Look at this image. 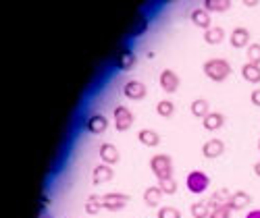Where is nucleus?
Masks as SVG:
<instances>
[{
  "label": "nucleus",
  "mask_w": 260,
  "mask_h": 218,
  "mask_svg": "<svg viewBox=\"0 0 260 218\" xmlns=\"http://www.w3.org/2000/svg\"><path fill=\"white\" fill-rule=\"evenodd\" d=\"M204 75L212 81H225L231 75V64L225 58H210L204 62Z\"/></svg>",
  "instance_id": "f257e3e1"
},
{
  "label": "nucleus",
  "mask_w": 260,
  "mask_h": 218,
  "mask_svg": "<svg viewBox=\"0 0 260 218\" xmlns=\"http://www.w3.org/2000/svg\"><path fill=\"white\" fill-rule=\"evenodd\" d=\"M150 168L160 179H173V158L167 154H156L150 158Z\"/></svg>",
  "instance_id": "f03ea898"
},
{
  "label": "nucleus",
  "mask_w": 260,
  "mask_h": 218,
  "mask_svg": "<svg viewBox=\"0 0 260 218\" xmlns=\"http://www.w3.org/2000/svg\"><path fill=\"white\" fill-rule=\"evenodd\" d=\"M185 185H187V189H189L191 193L200 195V193H204V191L208 189L210 177H208L204 170H191V172L187 174V179H185Z\"/></svg>",
  "instance_id": "7ed1b4c3"
},
{
  "label": "nucleus",
  "mask_w": 260,
  "mask_h": 218,
  "mask_svg": "<svg viewBox=\"0 0 260 218\" xmlns=\"http://www.w3.org/2000/svg\"><path fill=\"white\" fill-rule=\"evenodd\" d=\"M100 202H102V208L104 210H111V212H117V210H123L127 204H129V195L127 193H106V195H100Z\"/></svg>",
  "instance_id": "20e7f679"
},
{
  "label": "nucleus",
  "mask_w": 260,
  "mask_h": 218,
  "mask_svg": "<svg viewBox=\"0 0 260 218\" xmlns=\"http://www.w3.org/2000/svg\"><path fill=\"white\" fill-rule=\"evenodd\" d=\"M113 121H115V129L119 133H123V131H127L134 125V113L129 111L127 106H117L113 113Z\"/></svg>",
  "instance_id": "39448f33"
},
{
  "label": "nucleus",
  "mask_w": 260,
  "mask_h": 218,
  "mask_svg": "<svg viewBox=\"0 0 260 218\" xmlns=\"http://www.w3.org/2000/svg\"><path fill=\"white\" fill-rule=\"evenodd\" d=\"M123 96L129 98V100H144L148 96V87L144 81H138V79H132L123 85Z\"/></svg>",
  "instance_id": "423d86ee"
},
{
  "label": "nucleus",
  "mask_w": 260,
  "mask_h": 218,
  "mask_svg": "<svg viewBox=\"0 0 260 218\" xmlns=\"http://www.w3.org/2000/svg\"><path fill=\"white\" fill-rule=\"evenodd\" d=\"M160 87L167 94H175L179 90V75L171 69H165L160 73Z\"/></svg>",
  "instance_id": "0eeeda50"
},
{
  "label": "nucleus",
  "mask_w": 260,
  "mask_h": 218,
  "mask_svg": "<svg viewBox=\"0 0 260 218\" xmlns=\"http://www.w3.org/2000/svg\"><path fill=\"white\" fill-rule=\"evenodd\" d=\"M85 129H88L92 135H100V133H104V131L108 129V119L104 115L96 113V115L88 117V121H85Z\"/></svg>",
  "instance_id": "6e6552de"
},
{
  "label": "nucleus",
  "mask_w": 260,
  "mask_h": 218,
  "mask_svg": "<svg viewBox=\"0 0 260 218\" xmlns=\"http://www.w3.org/2000/svg\"><path fill=\"white\" fill-rule=\"evenodd\" d=\"M113 177H115V170H113V166L102 162V164H98V166L94 168V172H92V183H94V185L108 183V181H113Z\"/></svg>",
  "instance_id": "1a4fd4ad"
},
{
  "label": "nucleus",
  "mask_w": 260,
  "mask_h": 218,
  "mask_svg": "<svg viewBox=\"0 0 260 218\" xmlns=\"http://www.w3.org/2000/svg\"><path fill=\"white\" fill-rule=\"evenodd\" d=\"M223 152H225V143H223V139H216V137L208 139V141L202 146V154H204L206 158H219Z\"/></svg>",
  "instance_id": "9d476101"
},
{
  "label": "nucleus",
  "mask_w": 260,
  "mask_h": 218,
  "mask_svg": "<svg viewBox=\"0 0 260 218\" xmlns=\"http://www.w3.org/2000/svg\"><path fill=\"white\" fill-rule=\"evenodd\" d=\"M229 42L233 48H248L250 44V31L246 27H235L229 35Z\"/></svg>",
  "instance_id": "9b49d317"
},
{
  "label": "nucleus",
  "mask_w": 260,
  "mask_h": 218,
  "mask_svg": "<svg viewBox=\"0 0 260 218\" xmlns=\"http://www.w3.org/2000/svg\"><path fill=\"white\" fill-rule=\"evenodd\" d=\"M189 17H191V23L196 25V27H200V29H210L212 25H210V13L202 7V9H193L191 13H189Z\"/></svg>",
  "instance_id": "f8f14e48"
},
{
  "label": "nucleus",
  "mask_w": 260,
  "mask_h": 218,
  "mask_svg": "<svg viewBox=\"0 0 260 218\" xmlns=\"http://www.w3.org/2000/svg\"><path fill=\"white\" fill-rule=\"evenodd\" d=\"M98 154H100V158H102V162L104 164H117L119 162V150H117V146H113V143H102L100 148H98Z\"/></svg>",
  "instance_id": "ddd939ff"
},
{
  "label": "nucleus",
  "mask_w": 260,
  "mask_h": 218,
  "mask_svg": "<svg viewBox=\"0 0 260 218\" xmlns=\"http://www.w3.org/2000/svg\"><path fill=\"white\" fill-rule=\"evenodd\" d=\"M250 193L248 191H233L231 193V198H229V202H227V206L231 208V210H244V208H248L250 206Z\"/></svg>",
  "instance_id": "4468645a"
},
{
  "label": "nucleus",
  "mask_w": 260,
  "mask_h": 218,
  "mask_svg": "<svg viewBox=\"0 0 260 218\" xmlns=\"http://www.w3.org/2000/svg\"><path fill=\"white\" fill-rule=\"evenodd\" d=\"M138 139H140V143L146 146V148H156V146L160 143V135L156 133L154 129H140Z\"/></svg>",
  "instance_id": "2eb2a0df"
},
{
  "label": "nucleus",
  "mask_w": 260,
  "mask_h": 218,
  "mask_svg": "<svg viewBox=\"0 0 260 218\" xmlns=\"http://www.w3.org/2000/svg\"><path fill=\"white\" fill-rule=\"evenodd\" d=\"M162 189L158 187V185H150L146 191H144V202H146V206H150V208H154V206H158L160 204V200H162Z\"/></svg>",
  "instance_id": "dca6fc26"
},
{
  "label": "nucleus",
  "mask_w": 260,
  "mask_h": 218,
  "mask_svg": "<svg viewBox=\"0 0 260 218\" xmlns=\"http://www.w3.org/2000/svg\"><path fill=\"white\" fill-rule=\"evenodd\" d=\"M134 62H136V54H134L132 48H123V50L119 52V56H117V67H119L121 71H129V69L134 67Z\"/></svg>",
  "instance_id": "f3484780"
},
{
  "label": "nucleus",
  "mask_w": 260,
  "mask_h": 218,
  "mask_svg": "<svg viewBox=\"0 0 260 218\" xmlns=\"http://www.w3.org/2000/svg\"><path fill=\"white\" fill-rule=\"evenodd\" d=\"M202 123H204V129H206V131H219V129L225 125V117H223L221 113H208V115L202 119Z\"/></svg>",
  "instance_id": "a211bd4d"
},
{
  "label": "nucleus",
  "mask_w": 260,
  "mask_h": 218,
  "mask_svg": "<svg viewBox=\"0 0 260 218\" xmlns=\"http://www.w3.org/2000/svg\"><path fill=\"white\" fill-rule=\"evenodd\" d=\"M242 77H244L248 83H260V64L246 62L244 67H242Z\"/></svg>",
  "instance_id": "6ab92c4d"
},
{
  "label": "nucleus",
  "mask_w": 260,
  "mask_h": 218,
  "mask_svg": "<svg viewBox=\"0 0 260 218\" xmlns=\"http://www.w3.org/2000/svg\"><path fill=\"white\" fill-rule=\"evenodd\" d=\"M225 40V29L223 27H210L204 31V42L210 44V46H219V44Z\"/></svg>",
  "instance_id": "aec40b11"
},
{
  "label": "nucleus",
  "mask_w": 260,
  "mask_h": 218,
  "mask_svg": "<svg viewBox=\"0 0 260 218\" xmlns=\"http://www.w3.org/2000/svg\"><path fill=\"white\" fill-rule=\"evenodd\" d=\"M189 111H191V115H193V117H198V119H204V117H206V115L210 113L208 100H204V98H196V100L191 102Z\"/></svg>",
  "instance_id": "412c9836"
},
{
  "label": "nucleus",
  "mask_w": 260,
  "mask_h": 218,
  "mask_svg": "<svg viewBox=\"0 0 260 218\" xmlns=\"http://www.w3.org/2000/svg\"><path fill=\"white\" fill-rule=\"evenodd\" d=\"M229 198H231L229 189H216V191L210 195V200H208L206 204H208V208L212 210V208H216V206H223V204H227V202H229Z\"/></svg>",
  "instance_id": "4be33fe9"
},
{
  "label": "nucleus",
  "mask_w": 260,
  "mask_h": 218,
  "mask_svg": "<svg viewBox=\"0 0 260 218\" xmlns=\"http://www.w3.org/2000/svg\"><path fill=\"white\" fill-rule=\"evenodd\" d=\"M204 9L208 13H227L231 9V0H204Z\"/></svg>",
  "instance_id": "5701e85b"
},
{
  "label": "nucleus",
  "mask_w": 260,
  "mask_h": 218,
  "mask_svg": "<svg viewBox=\"0 0 260 218\" xmlns=\"http://www.w3.org/2000/svg\"><path fill=\"white\" fill-rule=\"evenodd\" d=\"M156 113H158L162 119H171L173 115H175V104L165 98V100H160V102L156 104Z\"/></svg>",
  "instance_id": "b1692460"
},
{
  "label": "nucleus",
  "mask_w": 260,
  "mask_h": 218,
  "mask_svg": "<svg viewBox=\"0 0 260 218\" xmlns=\"http://www.w3.org/2000/svg\"><path fill=\"white\" fill-rule=\"evenodd\" d=\"M189 212H191L193 218H208L210 216V208H208L206 202H193L191 208H189Z\"/></svg>",
  "instance_id": "393cba45"
},
{
  "label": "nucleus",
  "mask_w": 260,
  "mask_h": 218,
  "mask_svg": "<svg viewBox=\"0 0 260 218\" xmlns=\"http://www.w3.org/2000/svg\"><path fill=\"white\" fill-rule=\"evenodd\" d=\"M102 210V202H100V195H90L88 202H85V212L88 214H98Z\"/></svg>",
  "instance_id": "a878e982"
},
{
  "label": "nucleus",
  "mask_w": 260,
  "mask_h": 218,
  "mask_svg": "<svg viewBox=\"0 0 260 218\" xmlns=\"http://www.w3.org/2000/svg\"><path fill=\"white\" fill-rule=\"evenodd\" d=\"M158 187L162 189L165 195H175L177 193V181L175 179H160L158 181Z\"/></svg>",
  "instance_id": "bb28decb"
},
{
  "label": "nucleus",
  "mask_w": 260,
  "mask_h": 218,
  "mask_svg": "<svg viewBox=\"0 0 260 218\" xmlns=\"http://www.w3.org/2000/svg\"><path fill=\"white\" fill-rule=\"evenodd\" d=\"M246 56H248V62L260 64V44H250L246 50Z\"/></svg>",
  "instance_id": "cd10ccee"
},
{
  "label": "nucleus",
  "mask_w": 260,
  "mask_h": 218,
  "mask_svg": "<svg viewBox=\"0 0 260 218\" xmlns=\"http://www.w3.org/2000/svg\"><path fill=\"white\" fill-rule=\"evenodd\" d=\"M158 218H181V212L175 208V206H162L158 212H156Z\"/></svg>",
  "instance_id": "c85d7f7f"
},
{
  "label": "nucleus",
  "mask_w": 260,
  "mask_h": 218,
  "mask_svg": "<svg viewBox=\"0 0 260 218\" xmlns=\"http://www.w3.org/2000/svg\"><path fill=\"white\" fill-rule=\"evenodd\" d=\"M231 212H233V210H231L227 204H223V206H216V208H212L208 218H231Z\"/></svg>",
  "instance_id": "c756f323"
},
{
  "label": "nucleus",
  "mask_w": 260,
  "mask_h": 218,
  "mask_svg": "<svg viewBox=\"0 0 260 218\" xmlns=\"http://www.w3.org/2000/svg\"><path fill=\"white\" fill-rule=\"evenodd\" d=\"M250 100H252V104H254V106H258V108H260V87L250 94Z\"/></svg>",
  "instance_id": "7c9ffc66"
},
{
  "label": "nucleus",
  "mask_w": 260,
  "mask_h": 218,
  "mask_svg": "<svg viewBox=\"0 0 260 218\" xmlns=\"http://www.w3.org/2000/svg\"><path fill=\"white\" fill-rule=\"evenodd\" d=\"M246 218H260V210H252V212H248Z\"/></svg>",
  "instance_id": "2f4dec72"
},
{
  "label": "nucleus",
  "mask_w": 260,
  "mask_h": 218,
  "mask_svg": "<svg viewBox=\"0 0 260 218\" xmlns=\"http://www.w3.org/2000/svg\"><path fill=\"white\" fill-rule=\"evenodd\" d=\"M254 174H256V177H260V160L254 164Z\"/></svg>",
  "instance_id": "473e14b6"
},
{
  "label": "nucleus",
  "mask_w": 260,
  "mask_h": 218,
  "mask_svg": "<svg viewBox=\"0 0 260 218\" xmlns=\"http://www.w3.org/2000/svg\"><path fill=\"white\" fill-rule=\"evenodd\" d=\"M258 152H260V139H258Z\"/></svg>",
  "instance_id": "72a5a7b5"
},
{
  "label": "nucleus",
  "mask_w": 260,
  "mask_h": 218,
  "mask_svg": "<svg viewBox=\"0 0 260 218\" xmlns=\"http://www.w3.org/2000/svg\"><path fill=\"white\" fill-rule=\"evenodd\" d=\"M48 218H52V216H48Z\"/></svg>",
  "instance_id": "f704fd0d"
}]
</instances>
